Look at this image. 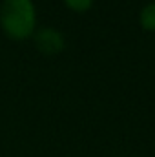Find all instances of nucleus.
Returning a JSON list of instances; mask_svg holds the SVG:
<instances>
[{
  "label": "nucleus",
  "instance_id": "20e7f679",
  "mask_svg": "<svg viewBox=\"0 0 155 157\" xmlns=\"http://www.w3.org/2000/svg\"><path fill=\"white\" fill-rule=\"evenodd\" d=\"M64 4H66L68 9H71L75 13H84V11L91 9L93 0H64Z\"/></svg>",
  "mask_w": 155,
  "mask_h": 157
},
{
  "label": "nucleus",
  "instance_id": "f03ea898",
  "mask_svg": "<svg viewBox=\"0 0 155 157\" xmlns=\"http://www.w3.org/2000/svg\"><path fill=\"white\" fill-rule=\"evenodd\" d=\"M35 35V44L42 53L46 55H55L59 51H62L64 48V39H62V33L53 29V28H42L39 29Z\"/></svg>",
  "mask_w": 155,
  "mask_h": 157
},
{
  "label": "nucleus",
  "instance_id": "f257e3e1",
  "mask_svg": "<svg viewBox=\"0 0 155 157\" xmlns=\"http://www.w3.org/2000/svg\"><path fill=\"white\" fill-rule=\"evenodd\" d=\"M0 26L11 40H26L35 33L37 11L31 0H4L0 6Z\"/></svg>",
  "mask_w": 155,
  "mask_h": 157
},
{
  "label": "nucleus",
  "instance_id": "7ed1b4c3",
  "mask_svg": "<svg viewBox=\"0 0 155 157\" xmlns=\"http://www.w3.org/2000/svg\"><path fill=\"white\" fill-rule=\"evenodd\" d=\"M141 26L144 31H155V2L146 4L142 9H141Z\"/></svg>",
  "mask_w": 155,
  "mask_h": 157
}]
</instances>
